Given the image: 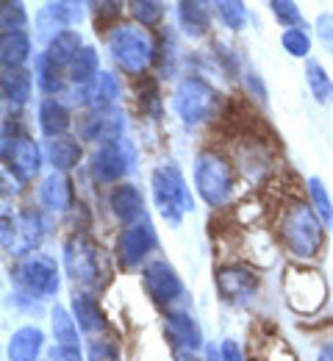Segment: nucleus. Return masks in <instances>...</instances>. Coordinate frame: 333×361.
Wrapping results in <instances>:
<instances>
[{
	"label": "nucleus",
	"instance_id": "obj_38",
	"mask_svg": "<svg viewBox=\"0 0 333 361\" xmlns=\"http://www.w3.org/2000/svg\"><path fill=\"white\" fill-rule=\"evenodd\" d=\"M270 8H272V17L284 25L286 31L289 28H303V11H300L297 3H291V0H272Z\"/></svg>",
	"mask_w": 333,
	"mask_h": 361
},
{
	"label": "nucleus",
	"instance_id": "obj_8",
	"mask_svg": "<svg viewBox=\"0 0 333 361\" xmlns=\"http://www.w3.org/2000/svg\"><path fill=\"white\" fill-rule=\"evenodd\" d=\"M172 111L187 128L206 126L217 111V92L200 75H184L172 90Z\"/></svg>",
	"mask_w": 333,
	"mask_h": 361
},
{
	"label": "nucleus",
	"instance_id": "obj_5",
	"mask_svg": "<svg viewBox=\"0 0 333 361\" xmlns=\"http://www.w3.org/2000/svg\"><path fill=\"white\" fill-rule=\"evenodd\" d=\"M8 278L14 283L17 292H25L37 300H48L56 298L58 289H61V270H58V262L48 256V253H31V256H23L17 259L11 267H8Z\"/></svg>",
	"mask_w": 333,
	"mask_h": 361
},
{
	"label": "nucleus",
	"instance_id": "obj_41",
	"mask_svg": "<svg viewBox=\"0 0 333 361\" xmlns=\"http://www.w3.org/2000/svg\"><path fill=\"white\" fill-rule=\"evenodd\" d=\"M8 303L14 306V309H20V312H25V314H42L45 312V306H42V300H37V298H31V295H25V292H17L14 289V295H8Z\"/></svg>",
	"mask_w": 333,
	"mask_h": 361
},
{
	"label": "nucleus",
	"instance_id": "obj_15",
	"mask_svg": "<svg viewBox=\"0 0 333 361\" xmlns=\"http://www.w3.org/2000/svg\"><path fill=\"white\" fill-rule=\"evenodd\" d=\"M50 331H53V348L50 361H84L81 348V328L67 306L50 309Z\"/></svg>",
	"mask_w": 333,
	"mask_h": 361
},
{
	"label": "nucleus",
	"instance_id": "obj_45",
	"mask_svg": "<svg viewBox=\"0 0 333 361\" xmlns=\"http://www.w3.org/2000/svg\"><path fill=\"white\" fill-rule=\"evenodd\" d=\"M175 361H197V356H194V353H178Z\"/></svg>",
	"mask_w": 333,
	"mask_h": 361
},
{
	"label": "nucleus",
	"instance_id": "obj_4",
	"mask_svg": "<svg viewBox=\"0 0 333 361\" xmlns=\"http://www.w3.org/2000/svg\"><path fill=\"white\" fill-rule=\"evenodd\" d=\"M191 180H194V189L197 195L220 209L225 206L231 197H234V189H237V170L231 164L228 156H222L220 150L214 147H206L197 153L194 159V167H191Z\"/></svg>",
	"mask_w": 333,
	"mask_h": 361
},
{
	"label": "nucleus",
	"instance_id": "obj_43",
	"mask_svg": "<svg viewBox=\"0 0 333 361\" xmlns=\"http://www.w3.org/2000/svg\"><path fill=\"white\" fill-rule=\"evenodd\" d=\"M206 361H222V353H220V345H214V342H206Z\"/></svg>",
	"mask_w": 333,
	"mask_h": 361
},
{
	"label": "nucleus",
	"instance_id": "obj_7",
	"mask_svg": "<svg viewBox=\"0 0 333 361\" xmlns=\"http://www.w3.org/2000/svg\"><path fill=\"white\" fill-rule=\"evenodd\" d=\"M50 233V220L45 217L42 209H23L20 214L8 217L3 214V250L8 256H31L39 250V245L48 239Z\"/></svg>",
	"mask_w": 333,
	"mask_h": 361
},
{
	"label": "nucleus",
	"instance_id": "obj_3",
	"mask_svg": "<svg viewBox=\"0 0 333 361\" xmlns=\"http://www.w3.org/2000/svg\"><path fill=\"white\" fill-rule=\"evenodd\" d=\"M150 195H153L156 212L167 226L178 228L184 223V217L194 212L189 183L175 161H164L150 173Z\"/></svg>",
	"mask_w": 333,
	"mask_h": 361
},
{
	"label": "nucleus",
	"instance_id": "obj_39",
	"mask_svg": "<svg viewBox=\"0 0 333 361\" xmlns=\"http://www.w3.org/2000/svg\"><path fill=\"white\" fill-rule=\"evenodd\" d=\"M87 361H120V350L114 342L108 339H92L89 348H87Z\"/></svg>",
	"mask_w": 333,
	"mask_h": 361
},
{
	"label": "nucleus",
	"instance_id": "obj_17",
	"mask_svg": "<svg viewBox=\"0 0 333 361\" xmlns=\"http://www.w3.org/2000/svg\"><path fill=\"white\" fill-rule=\"evenodd\" d=\"M217 292L228 303H247L258 292V275L244 264H222L217 270Z\"/></svg>",
	"mask_w": 333,
	"mask_h": 361
},
{
	"label": "nucleus",
	"instance_id": "obj_18",
	"mask_svg": "<svg viewBox=\"0 0 333 361\" xmlns=\"http://www.w3.org/2000/svg\"><path fill=\"white\" fill-rule=\"evenodd\" d=\"M164 331L170 336V342L181 350V353H197L200 348H206L203 339V328L187 309H170L164 314Z\"/></svg>",
	"mask_w": 333,
	"mask_h": 361
},
{
	"label": "nucleus",
	"instance_id": "obj_28",
	"mask_svg": "<svg viewBox=\"0 0 333 361\" xmlns=\"http://www.w3.org/2000/svg\"><path fill=\"white\" fill-rule=\"evenodd\" d=\"M97 73H100V56H97V50L92 45H84L81 53L73 59L70 70H67V81H70V87L84 90L87 84L95 81Z\"/></svg>",
	"mask_w": 333,
	"mask_h": 361
},
{
	"label": "nucleus",
	"instance_id": "obj_42",
	"mask_svg": "<svg viewBox=\"0 0 333 361\" xmlns=\"http://www.w3.org/2000/svg\"><path fill=\"white\" fill-rule=\"evenodd\" d=\"M220 353H222V361H244V353H241L237 339H222Z\"/></svg>",
	"mask_w": 333,
	"mask_h": 361
},
{
	"label": "nucleus",
	"instance_id": "obj_22",
	"mask_svg": "<svg viewBox=\"0 0 333 361\" xmlns=\"http://www.w3.org/2000/svg\"><path fill=\"white\" fill-rule=\"evenodd\" d=\"M45 331L39 325H20L6 345V359L8 361H39L45 350Z\"/></svg>",
	"mask_w": 333,
	"mask_h": 361
},
{
	"label": "nucleus",
	"instance_id": "obj_10",
	"mask_svg": "<svg viewBox=\"0 0 333 361\" xmlns=\"http://www.w3.org/2000/svg\"><path fill=\"white\" fill-rule=\"evenodd\" d=\"M284 298L291 312L314 314L328 300V283L317 270L308 267H289L284 275Z\"/></svg>",
	"mask_w": 333,
	"mask_h": 361
},
{
	"label": "nucleus",
	"instance_id": "obj_2",
	"mask_svg": "<svg viewBox=\"0 0 333 361\" xmlns=\"http://www.w3.org/2000/svg\"><path fill=\"white\" fill-rule=\"evenodd\" d=\"M106 47L114 64L131 78H142L158 56V47L153 42L150 31L137 23H114L106 31Z\"/></svg>",
	"mask_w": 333,
	"mask_h": 361
},
{
	"label": "nucleus",
	"instance_id": "obj_33",
	"mask_svg": "<svg viewBox=\"0 0 333 361\" xmlns=\"http://www.w3.org/2000/svg\"><path fill=\"white\" fill-rule=\"evenodd\" d=\"M211 8H214V14H217V20H220L228 31H244V25H247V20H250L247 6L239 3V0H217V3H211Z\"/></svg>",
	"mask_w": 333,
	"mask_h": 361
},
{
	"label": "nucleus",
	"instance_id": "obj_40",
	"mask_svg": "<svg viewBox=\"0 0 333 361\" xmlns=\"http://www.w3.org/2000/svg\"><path fill=\"white\" fill-rule=\"evenodd\" d=\"M314 28H317V37H320V42L322 47L328 50L333 56V14L331 11H322V14H317V20H314Z\"/></svg>",
	"mask_w": 333,
	"mask_h": 361
},
{
	"label": "nucleus",
	"instance_id": "obj_6",
	"mask_svg": "<svg viewBox=\"0 0 333 361\" xmlns=\"http://www.w3.org/2000/svg\"><path fill=\"white\" fill-rule=\"evenodd\" d=\"M64 270L73 278V283H78L84 289L106 286V281H108L106 256L87 233H73L64 242Z\"/></svg>",
	"mask_w": 333,
	"mask_h": 361
},
{
	"label": "nucleus",
	"instance_id": "obj_35",
	"mask_svg": "<svg viewBox=\"0 0 333 361\" xmlns=\"http://www.w3.org/2000/svg\"><path fill=\"white\" fill-rule=\"evenodd\" d=\"M308 197H311V209L317 212V217H320L325 226L333 223V200H331L328 186L322 183V178H317V176L308 178Z\"/></svg>",
	"mask_w": 333,
	"mask_h": 361
},
{
	"label": "nucleus",
	"instance_id": "obj_34",
	"mask_svg": "<svg viewBox=\"0 0 333 361\" xmlns=\"http://www.w3.org/2000/svg\"><path fill=\"white\" fill-rule=\"evenodd\" d=\"M125 8L131 11L134 23L142 25V28H156V25H161V20H164V14H167V6L158 3V0H131V3H125Z\"/></svg>",
	"mask_w": 333,
	"mask_h": 361
},
{
	"label": "nucleus",
	"instance_id": "obj_26",
	"mask_svg": "<svg viewBox=\"0 0 333 361\" xmlns=\"http://www.w3.org/2000/svg\"><path fill=\"white\" fill-rule=\"evenodd\" d=\"M70 312L84 334H100L106 328V314L92 292H75L70 300Z\"/></svg>",
	"mask_w": 333,
	"mask_h": 361
},
{
	"label": "nucleus",
	"instance_id": "obj_21",
	"mask_svg": "<svg viewBox=\"0 0 333 361\" xmlns=\"http://www.w3.org/2000/svg\"><path fill=\"white\" fill-rule=\"evenodd\" d=\"M108 209H111V214L120 220V223H125V226H134V223H139L144 214V197L142 192L134 186V183H117L111 192H108Z\"/></svg>",
	"mask_w": 333,
	"mask_h": 361
},
{
	"label": "nucleus",
	"instance_id": "obj_16",
	"mask_svg": "<svg viewBox=\"0 0 333 361\" xmlns=\"http://www.w3.org/2000/svg\"><path fill=\"white\" fill-rule=\"evenodd\" d=\"M156 247H158L156 226H153L150 217H142L139 223L128 226L120 233V239H117V259H120L122 267L134 270V267H139V264L147 262V256H150Z\"/></svg>",
	"mask_w": 333,
	"mask_h": 361
},
{
	"label": "nucleus",
	"instance_id": "obj_14",
	"mask_svg": "<svg viewBox=\"0 0 333 361\" xmlns=\"http://www.w3.org/2000/svg\"><path fill=\"white\" fill-rule=\"evenodd\" d=\"M81 20H84V3H73V0L45 3V6L37 11V17H34L37 39L48 47L58 34L73 31Z\"/></svg>",
	"mask_w": 333,
	"mask_h": 361
},
{
	"label": "nucleus",
	"instance_id": "obj_13",
	"mask_svg": "<svg viewBox=\"0 0 333 361\" xmlns=\"http://www.w3.org/2000/svg\"><path fill=\"white\" fill-rule=\"evenodd\" d=\"M142 283L147 298L156 306H164V309H170L172 303H178L187 295V286H184L181 275L175 272V267L170 262H164V259H156V262L144 264Z\"/></svg>",
	"mask_w": 333,
	"mask_h": 361
},
{
	"label": "nucleus",
	"instance_id": "obj_30",
	"mask_svg": "<svg viewBox=\"0 0 333 361\" xmlns=\"http://www.w3.org/2000/svg\"><path fill=\"white\" fill-rule=\"evenodd\" d=\"M31 34L28 31H17V34H0V61L3 70L6 67H25V61L31 59Z\"/></svg>",
	"mask_w": 333,
	"mask_h": 361
},
{
	"label": "nucleus",
	"instance_id": "obj_9",
	"mask_svg": "<svg viewBox=\"0 0 333 361\" xmlns=\"http://www.w3.org/2000/svg\"><path fill=\"white\" fill-rule=\"evenodd\" d=\"M139 164V150L131 139H117V142H108L103 147H97L92 153V161H89V173L97 183H125V178L137 170Z\"/></svg>",
	"mask_w": 333,
	"mask_h": 361
},
{
	"label": "nucleus",
	"instance_id": "obj_24",
	"mask_svg": "<svg viewBox=\"0 0 333 361\" xmlns=\"http://www.w3.org/2000/svg\"><path fill=\"white\" fill-rule=\"evenodd\" d=\"M37 123L45 139H56V136H67V131L73 128V117L70 109L58 100V97H45L37 109Z\"/></svg>",
	"mask_w": 333,
	"mask_h": 361
},
{
	"label": "nucleus",
	"instance_id": "obj_32",
	"mask_svg": "<svg viewBox=\"0 0 333 361\" xmlns=\"http://www.w3.org/2000/svg\"><path fill=\"white\" fill-rule=\"evenodd\" d=\"M306 84H308V90H311L317 103H322V106L333 103V81L331 75H328V70L322 67V61L308 59V64H306Z\"/></svg>",
	"mask_w": 333,
	"mask_h": 361
},
{
	"label": "nucleus",
	"instance_id": "obj_44",
	"mask_svg": "<svg viewBox=\"0 0 333 361\" xmlns=\"http://www.w3.org/2000/svg\"><path fill=\"white\" fill-rule=\"evenodd\" d=\"M317 361H333V342H328V345H322V348H320Z\"/></svg>",
	"mask_w": 333,
	"mask_h": 361
},
{
	"label": "nucleus",
	"instance_id": "obj_23",
	"mask_svg": "<svg viewBox=\"0 0 333 361\" xmlns=\"http://www.w3.org/2000/svg\"><path fill=\"white\" fill-rule=\"evenodd\" d=\"M45 159L53 167V173H70L81 164L84 159V147H81V139L78 136H56L45 142Z\"/></svg>",
	"mask_w": 333,
	"mask_h": 361
},
{
	"label": "nucleus",
	"instance_id": "obj_11",
	"mask_svg": "<svg viewBox=\"0 0 333 361\" xmlns=\"http://www.w3.org/2000/svg\"><path fill=\"white\" fill-rule=\"evenodd\" d=\"M125 111L120 106H111V109H87L78 123H75V131L81 142H92L97 147L108 145V142H117L125 134Z\"/></svg>",
	"mask_w": 333,
	"mask_h": 361
},
{
	"label": "nucleus",
	"instance_id": "obj_25",
	"mask_svg": "<svg viewBox=\"0 0 333 361\" xmlns=\"http://www.w3.org/2000/svg\"><path fill=\"white\" fill-rule=\"evenodd\" d=\"M34 73L25 70V67H6L3 70V78H0V92H3V100L14 109L25 106L31 100V92H34Z\"/></svg>",
	"mask_w": 333,
	"mask_h": 361
},
{
	"label": "nucleus",
	"instance_id": "obj_27",
	"mask_svg": "<svg viewBox=\"0 0 333 361\" xmlns=\"http://www.w3.org/2000/svg\"><path fill=\"white\" fill-rule=\"evenodd\" d=\"M178 23H181V31L189 37V39H200L206 37L208 25H211V6L208 3H200V0H184L178 3Z\"/></svg>",
	"mask_w": 333,
	"mask_h": 361
},
{
	"label": "nucleus",
	"instance_id": "obj_20",
	"mask_svg": "<svg viewBox=\"0 0 333 361\" xmlns=\"http://www.w3.org/2000/svg\"><path fill=\"white\" fill-rule=\"evenodd\" d=\"M37 197H39V206H42L45 212H50V214L70 212V209H73V203H75L73 180H70L67 173H48L45 178L39 180Z\"/></svg>",
	"mask_w": 333,
	"mask_h": 361
},
{
	"label": "nucleus",
	"instance_id": "obj_29",
	"mask_svg": "<svg viewBox=\"0 0 333 361\" xmlns=\"http://www.w3.org/2000/svg\"><path fill=\"white\" fill-rule=\"evenodd\" d=\"M34 78H37L39 92H45L48 97H56V94H61L64 90H70L67 73L61 67H56L45 53H39L37 61H34Z\"/></svg>",
	"mask_w": 333,
	"mask_h": 361
},
{
	"label": "nucleus",
	"instance_id": "obj_1",
	"mask_svg": "<svg viewBox=\"0 0 333 361\" xmlns=\"http://www.w3.org/2000/svg\"><path fill=\"white\" fill-rule=\"evenodd\" d=\"M278 239L284 242L289 256H294L297 262H311L325 247V223L308 203L291 200L278 217Z\"/></svg>",
	"mask_w": 333,
	"mask_h": 361
},
{
	"label": "nucleus",
	"instance_id": "obj_19",
	"mask_svg": "<svg viewBox=\"0 0 333 361\" xmlns=\"http://www.w3.org/2000/svg\"><path fill=\"white\" fill-rule=\"evenodd\" d=\"M67 92H70L75 100H81L87 109H111V106H117V100H120V94H122V84H120V78H117L114 73L100 70L95 81L87 84L84 90L70 87Z\"/></svg>",
	"mask_w": 333,
	"mask_h": 361
},
{
	"label": "nucleus",
	"instance_id": "obj_12",
	"mask_svg": "<svg viewBox=\"0 0 333 361\" xmlns=\"http://www.w3.org/2000/svg\"><path fill=\"white\" fill-rule=\"evenodd\" d=\"M3 164H6V173H11L20 183H31L42 173L45 150L28 134H20L3 142Z\"/></svg>",
	"mask_w": 333,
	"mask_h": 361
},
{
	"label": "nucleus",
	"instance_id": "obj_36",
	"mask_svg": "<svg viewBox=\"0 0 333 361\" xmlns=\"http://www.w3.org/2000/svg\"><path fill=\"white\" fill-rule=\"evenodd\" d=\"M0 28L3 34H17V31H25L28 28V11L23 3H3L0 6Z\"/></svg>",
	"mask_w": 333,
	"mask_h": 361
},
{
	"label": "nucleus",
	"instance_id": "obj_37",
	"mask_svg": "<svg viewBox=\"0 0 333 361\" xmlns=\"http://www.w3.org/2000/svg\"><path fill=\"white\" fill-rule=\"evenodd\" d=\"M281 45H284V50L289 56L306 59L311 53V37H308L306 28H289V31L281 34Z\"/></svg>",
	"mask_w": 333,
	"mask_h": 361
},
{
	"label": "nucleus",
	"instance_id": "obj_31",
	"mask_svg": "<svg viewBox=\"0 0 333 361\" xmlns=\"http://www.w3.org/2000/svg\"><path fill=\"white\" fill-rule=\"evenodd\" d=\"M81 47H84V39H81L78 31H64V34H58L42 53L48 56L56 67H61V70L67 73L70 64H73V59L81 53Z\"/></svg>",
	"mask_w": 333,
	"mask_h": 361
}]
</instances>
